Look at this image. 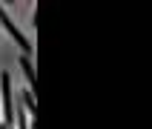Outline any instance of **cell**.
<instances>
[{"label": "cell", "instance_id": "cell-2", "mask_svg": "<svg viewBox=\"0 0 152 129\" xmlns=\"http://www.w3.org/2000/svg\"><path fill=\"white\" fill-rule=\"evenodd\" d=\"M0 26H3V29L9 32V37H12V40L17 43V49H20V52L26 55V58H29V52H32V40H29V37H26V34L20 32V29H17L15 23H12V17H9L6 12H3V6H0Z\"/></svg>", "mask_w": 152, "mask_h": 129}, {"label": "cell", "instance_id": "cell-4", "mask_svg": "<svg viewBox=\"0 0 152 129\" xmlns=\"http://www.w3.org/2000/svg\"><path fill=\"white\" fill-rule=\"evenodd\" d=\"M20 103H23V109L29 112V115H34V95L29 92V89H23V92H20Z\"/></svg>", "mask_w": 152, "mask_h": 129}, {"label": "cell", "instance_id": "cell-3", "mask_svg": "<svg viewBox=\"0 0 152 129\" xmlns=\"http://www.w3.org/2000/svg\"><path fill=\"white\" fill-rule=\"evenodd\" d=\"M20 69H23V75H26V83H29V92H34V89H37V75H34L32 58H26V55H20Z\"/></svg>", "mask_w": 152, "mask_h": 129}, {"label": "cell", "instance_id": "cell-1", "mask_svg": "<svg viewBox=\"0 0 152 129\" xmlns=\"http://www.w3.org/2000/svg\"><path fill=\"white\" fill-rule=\"evenodd\" d=\"M0 92H3V126H12L15 123V112H12V106H15V89H12V75L9 72H0Z\"/></svg>", "mask_w": 152, "mask_h": 129}, {"label": "cell", "instance_id": "cell-5", "mask_svg": "<svg viewBox=\"0 0 152 129\" xmlns=\"http://www.w3.org/2000/svg\"><path fill=\"white\" fill-rule=\"evenodd\" d=\"M0 129H15V126H0Z\"/></svg>", "mask_w": 152, "mask_h": 129}]
</instances>
